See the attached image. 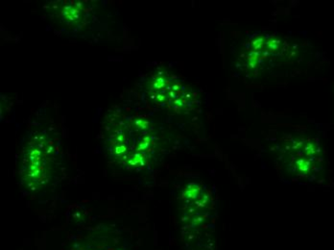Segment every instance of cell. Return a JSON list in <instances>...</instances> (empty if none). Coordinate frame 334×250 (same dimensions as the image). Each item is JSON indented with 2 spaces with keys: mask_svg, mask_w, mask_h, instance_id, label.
Masks as SVG:
<instances>
[{
  "mask_svg": "<svg viewBox=\"0 0 334 250\" xmlns=\"http://www.w3.org/2000/svg\"><path fill=\"white\" fill-rule=\"evenodd\" d=\"M146 128L140 118H129L127 123L115 127L108 139V151L123 166H142L146 159V149L151 143L149 137H142Z\"/></svg>",
  "mask_w": 334,
  "mask_h": 250,
  "instance_id": "obj_1",
  "label": "cell"
},
{
  "mask_svg": "<svg viewBox=\"0 0 334 250\" xmlns=\"http://www.w3.org/2000/svg\"><path fill=\"white\" fill-rule=\"evenodd\" d=\"M55 148L46 133L36 134L26 145L21 166L23 181L32 189L44 187L53 174Z\"/></svg>",
  "mask_w": 334,
  "mask_h": 250,
  "instance_id": "obj_2",
  "label": "cell"
}]
</instances>
